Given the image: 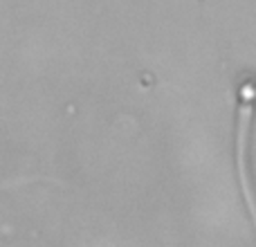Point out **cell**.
I'll list each match as a JSON object with an SVG mask.
<instances>
[{
	"instance_id": "cell-1",
	"label": "cell",
	"mask_w": 256,
	"mask_h": 247,
	"mask_svg": "<svg viewBox=\"0 0 256 247\" xmlns=\"http://www.w3.org/2000/svg\"><path fill=\"white\" fill-rule=\"evenodd\" d=\"M252 112H254V104L252 102H245L240 106V126H238V168H240V184H243V196L248 200V207L252 212L254 220H256V202H254V191L252 186L248 184V171H245V140H248V126L250 120H252Z\"/></svg>"
}]
</instances>
